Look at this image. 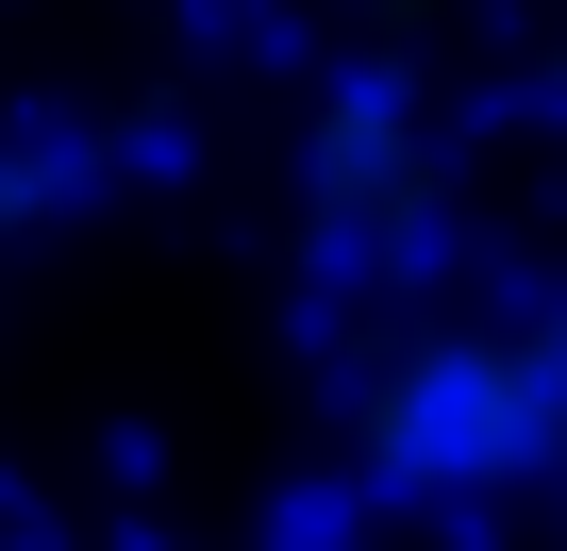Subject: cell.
Returning <instances> with one entry per match:
<instances>
[{"label":"cell","mask_w":567,"mask_h":551,"mask_svg":"<svg viewBox=\"0 0 567 551\" xmlns=\"http://www.w3.org/2000/svg\"><path fill=\"white\" fill-rule=\"evenodd\" d=\"M301 217L334 251H401L434 217V101L401 68H351L318 118H301Z\"/></svg>","instance_id":"2"},{"label":"cell","mask_w":567,"mask_h":551,"mask_svg":"<svg viewBox=\"0 0 567 551\" xmlns=\"http://www.w3.org/2000/svg\"><path fill=\"white\" fill-rule=\"evenodd\" d=\"M351 468L384 501H501V484H567V302L517 318H417L368 401H351Z\"/></svg>","instance_id":"1"}]
</instances>
